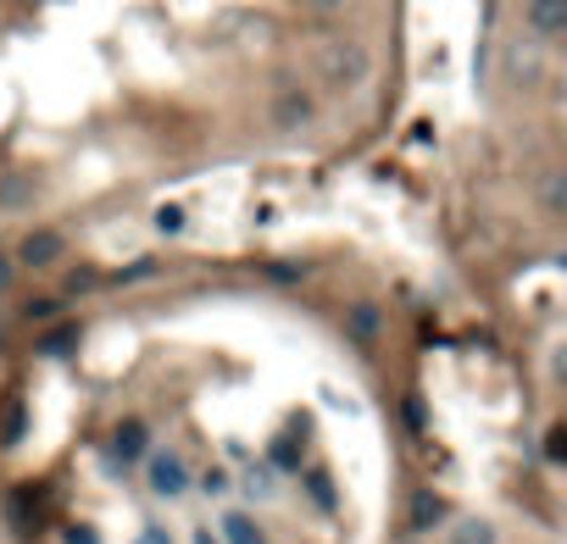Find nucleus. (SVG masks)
Here are the masks:
<instances>
[{"instance_id": "a878e982", "label": "nucleus", "mask_w": 567, "mask_h": 544, "mask_svg": "<svg viewBox=\"0 0 567 544\" xmlns=\"http://www.w3.org/2000/svg\"><path fill=\"white\" fill-rule=\"evenodd\" d=\"M139 544H167V533H162V528H151V533H146V539H139Z\"/></svg>"}, {"instance_id": "b1692460", "label": "nucleus", "mask_w": 567, "mask_h": 544, "mask_svg": "<svg viewBox=\"0 0 567 544\" xmlns=\"http://www.w3.org/2000/svg\"><path fill=\"white\" fill-rule=\"evenodd\" d=\"M267 489H273V483H267V467H256V472H251V494H267Z\"/></svg>"}, {"instance_id": "bb28decb", "label": "nucleus", "mask_w": 567, "mask_h": 544, "mask_svg": "<svg viewBox=\"0 0 567 544\" xmlns=\"http://www.w3.org/2000/svg\"><path fill=\"white\" fill-rule=\"evenodd\" d=\"M196 544H217V539H212V533H196Z\"/></svg>"}, {"instance_id": "2eb2a0df", "label": "nucleus", "mask_w": 567, "mask_h": 544, "mask_svg": "<svg viewBox=\"0 0 567 544\" xmlns=\"http://www.w3.org/2000/svg\"><path fill=\"white\" fill-rule=\"evenodd\" d=\"M156 228H162V233H178V228H184V212H178V206H162V212H156Z\"/></svg>"}, {"instance_id": "6e6552de", "label": "nucleus", "mask_w": 567, "mask_h": 544, "mask_svg": "<svg viewBox=\"0 0 567 544\" xmlns=\"http://www.w3.org/2000/svg\"><path fill=\"white\" fill-rule=\"evenodd\" d=\"M146 439H151V433H146V422H123V428L112 433V451H117L123 461H134L139 451H146Z\"/></svg>"}, {"instance_id": "393cba45", "label": "nucleus", "mask_w": 567, "mask_h": 544, "mask_svg": "<svg viewBox=\"0 0 567 544\" xmlns=\"http://www.w3.org/2000/svg\"><path fill=\"white\" fill-rule=\"evenodd\" d=\"M7 289H12V262L0 256V294H7Z\"/></svg>"}, {"instance_id": "39448f33", "label": "nucleus", "mask_w": 567, "mask_h": 544, "mask_svg": "<svg viewBox=\"0 0 567 544\" xmlns=\"http://www.w3.org/2000/svg\"><path fill=\"white\" fill-rule=\"evenodd\" d=\"M529 28L540 39H562L567 34V0H529Z\"/></svg>"}, {"instance_id": "423d86ee", "label": "nucleus", "mask_w": 567, "mask_h": 544, "mask_svg": "<svg viewBox=\"0 0 567 544\" xmlns=\"http://www.w3.org/2000/svg\"><path fill=\"white\" fill-rule=\"evenodd\" d=\"M273 123L278 128H301V123H312V101L301 89H284L278 101H273Z\"/></svg>"}, {"instance_id": "9b49d317", "label": "nucleus", "mask_w": 567, "mask_h": 544, "mask_svg": "<svg viewBox=\"0 0 567 544\" xmlns=\"http://www.w3.org/2000/svg\"><path fill=\"white\" fill-rule=\"evenodd\" d=\"M73 344H78V328H56V333H45L39 339V356H73Z\"/></svg>"}, {"instance_id": "aec40b11", "label": "nucleus", "mask_w": 567, "mask_h": 544, "mask_svg": "<svg viewBox=\"0 0 567 544\" xmlns=\"http://www.w3.org/2000/svg\"><path fill=\"white\" fill-rule=\"evenodd\" d=\"M23 422H28V417H23V412H12V417H7V433H0V439L17 444V439H23Z\"/></svg>"}, {"instance_id": "f03ea898", "label": "nucleus", "mask_w": 567, "mask_h": 544, "mask_svg": "<svg viewBox=\"0 0 567 544\" xmlns=\"http://www.w3.org/2000/svg\"><path fill=\"white\" fill-rule=\"evenodd\" d=\"M62 251H67V244H62L56 228H34V233L17 244V262H23V267H56Z\"/></svg>"}, {"instance_id": "1a4fd4ad", "label": "nucleus", "mask_w": 567, "mask_h": 544, "mask_svg": "<svg viewBox=\"0 0 567 544\" xmlns=\"http://www.w3.org/2000/svg\"><path fill=\"white\" fill-rule=\"evenodd\" d=\"M451 544H495V522H484V517H462V522L451 528Z\"/></svg>"}, {"instance_id": "dca6fc26", "label": "nucleus", "mask_w": 567, "mask_h": 544, "mask_svg": "<svg viewBox=\"0 0 567 544\" xmlns=\"http://www.w3.org/2000/svg\"><path fill=\"white\" fill-rule=\"evenodd\" d=\"M56 306H62V301H28L23 312H28V322H45V317H56Z\"/></svg>"}, {"instance_id": "f257e3e1", "label": "nucleus", "mask_w": 567, "mask_h": 544, "mask_svg": "<svg viewBox=\"0 0 567 544\" xmlns=\"http://www.w3.org/2000/svg\"><path fill=\"white\" fill-rule=\"evenodd\" d=\"M317 62H323V78H328V84H340V89H351V84H362V78L373 73L367 45H356V39H328Z\"/></svg>"}, {"instance_id": "412c9836", "label": "nucleus", "mask_w": 567, "mask_h": 544, "mask_svg": "<svg viewBox=\"0 0 567 544\" xmlns=\"http://www.w3.org/2000/svg\"><path fill=\"white\" fill-rule=\"evenodd\" d=\"M312 494H317V501H323V506H335V489H328V483H323V472H312Z\"/></svg>"}, {"instance_id": "f3484780", "label": "nucleus", "mask_w": 567, "mask_h": 544, "mask_svg": "<svg viewBox=\"0 0 567 544\" xmlns=\"http://www.w3.org/2000/svg\"><path fill=\"white\" fill-rule=\"evenodd\" d=\"M306 12H317V17H335V12H345V0H301Z\"/></svg>"}, {"instance_id": "0eeeda50", "label": "nucleus", "mask_w": 567, "mask_h": 544, "mask_svg": "<svg viewBox=\"0 0 567 544\" xmlns=\"http://www.w3.org/2000/svg\"><path fill=\"white\" fill-rule=\"evenodd\" d=\"M434 522H445V501H440L434 489H417V494H412V528L429 533Z\"/></svg>"}, {"instance_id": "ddd939ff", "label": "nucleus", "mask_w": 567, "mask_h": 544, "mask_svg": "<svg viewBox=\"0 0 567 544\" xmlns=\"http://www.w3.org/2000/svg\"><path fill=\"white\" fill-rule=\"evenodd\" d=\"M351 333H356V339H373V333H378V306H367V301L351 306Z\"/></svg>"}, {"instance_id": "6ab92c4d", "label": "nucleus", "mask_w": 567, "mask_h": 544, "mask_svg": "<svg viewBox=\"0 0 567 544\" xmlns=\"http://www.w3.org/2000/svg\"><path fill=\"white\" fill-rule=\"evenodd\" d=\"M156 273V256H139L134 267H123V278H151Z\"/></svg>"}, {"instance_id": "f8f14e48", "label": "nucleus", "mask_w": 567, "mask_h": 544, "mask_svg": "<svg viewBox=\"0 0 567 544\" xmlns=\"http://www.w3.org/2000/svg\"><path fill=\"white\" fill-rule=\"evenodd\" d=\"M223 539H228V544H262V533H256L251 517H240V511L223 517Z\"/></svg>"}, {"instance_id": "9d476101", "label": "nucleus", "mask_w": 567, "mask_h": 544, "mask_svg": "<svg viewBox=\"0 0 567 544\" xmlns=\"http://www.w3.org/2000/svg\"><path fill=\"white\" fill-rule=\"evenodd\" d=\"M506 73L524 78V84H534V78H540V51H524V45H512V51H506Z\"/></svg>"}, {"instance_id": "a211bd4d", "label": "nucleus", "mask_w": 567, "mask_h": 544, "mask_svg": "<svg viewBox=\"0 0 567 544\" xmlns=\"http://www.w3.org/2000/svg\"><path fill=\"white\" fill-rule=\"evenodd\" d=\"M201 489H206V494H223V489H228V472H223V467H212V472L201 478Z\"/></svg>"}, {"instance_id": "5701e85b", "label": "nucleus", "mask_w": 567, "mask_h": 544, "mask_svg": "<svg viewBox=\"0 0 567 544\" xmlns=\"http://www.w3.org/2000/svg\"><path fill=\"white\" fill-rule=\"evenodd\" d=\"M67 289H73V294H78V289H94V273H73V278H67Z\"/></svg>"}, {"instance_id": "4468645a", "label": "nucleus", "mask_w": 567, "mask_h": 544, "mask_svg": "<svg viewBox=\"0 0 567 544\" xmlns=\"http://www.w3.org/2000/svg\"><path fill=\"white\" fill-rule=\"evenodd\" d=\"M562 201H567V184H562V173H551V178H545V212L562 217Z\"/></svg>"}, {"instance_id": "7ed1b4c3", "label": "nucleus", "mask_w": 567, "mask_h": 544, "mask_svg": "<svg viewBox=\"0 0 567 544\" xmlns=\"http://www.w3.org/2000/svg\"><path fill=\"white\" fill-rule=\"evenodd\" d=\"M151 489H156V494H167V501H178V494L189 489V472H184V461H178L173 451L151 456Z\"/></svg>"}, {"instance_id": "4be33fe9", "label": "nucleus", "mask_w": 567, "mask_h": 544, "mask_svg": "<svg viewBox=\"0 0 567 544\" xmlns=\"http://www.w3.org/2000/svg\"><path fill=\"white\" fill-rule=\"evenodd\" d=\"M562 451H567V444H562V428H551V439H545V456H551V461H562Z\"/></svg>"}, {"instance_id": "20e7f679", "label": "nucleus", "mask_w": 567, "mask_h": 544, "mask_svg": "<svg viewBox=\"0 0 567 544\" xmlns=\"http://www.w3.org/2000/svg\"><path fill=\"white\" fill-rule=\"evenodd\" d=\"M34 206V178L23 167H0V212H28Z\"/></svg>"}]
</instances>
